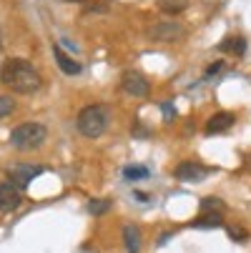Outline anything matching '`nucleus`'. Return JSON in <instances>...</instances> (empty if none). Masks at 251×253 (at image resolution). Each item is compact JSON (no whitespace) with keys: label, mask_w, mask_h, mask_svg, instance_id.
I'll return each instance as SVG.
<instances>
[{"label":"nucleus","mask_w":251,"mask_h":253,"mask_svg":"<svg viewBox=\"0 0 251 253\" xmlns=\"http://www.w3.org/2000/svg\"><path fill=\"white\" fill-rule=\"evenodd\" d=\"M0 81H3L13 93H20V95L35 93V90L43 85L41 73L25 58H10V60H5L3 65H0Z\"/></svg>","instance_id":"f257e3e1"},{"label":"nucleus","mask_w":251,"mask_h":253,"mask_svg":"<svg viewBox=\"0 0 251 253\" xmlns=\"http://www.w3.org/2000/svg\"><path fill=\"white\" fill-rule=\"evenodd\" d=\"M8 140L15 151H38L48 140V128L43 123H23L10 130Z\"/></svg>","instance_id":"f03ea898"},{"label":"nucleus","mask_w":251,"mask_h":253,"mask_svg":"<svg viewBox=\"0 0 251 253\" xmlns=\"http://www.w3.org/2000/svg\"><path fill=\"white\" fill-rule=\"evenodd\" d=\"M76 126L81 130V135L86 138H100L108 128V111L103 105H86L76 118Z\"/></svg>","instance_id":"7ed1b4c3"},{"label":"nucleus","mask_w":251,"mask_h":253,"mask_svg":"<svg viewBox=\"0 0 251 253\" xmlns=\"http://www.w3.org/2000/svg\"><path fill=\"white\" fill-rule=\"evenodd\" d=\"M184 33L186 30L178 25L176 20H161V23L149 28V38L156 41V43H173V41H181Z\"/></svg>","instance_id":"20e7f679"},{"label":"nucleus","mask_w":251,"mask_h":253,"mask_svg":"<svg viewBox=\"0 0 251 253\" xmlns=\"http://www.w3.org/2000/svg\"><path fill=\"white\" fill-rule=\"evenodd\" d=\"M43 173L41 166H30V163H15L8 168V180L15 186V188H28L30 180H35Z\"/></svg>","instance_id":"39448f33"},{"label":"nucleus","mask_w":251,"mask_h":253,"mask_svg":"<svg viewBox=\"0 0 251 253\" xmlns=\"http://www.w3.org/2000/svg\"><path fill=\"white\" fill-rule=\"evenodd\" d=\"M208 173L211 170L206 166L196 163V161H184V163H178L176 170H173V175L178 180H184V183H201V180H206Z\"/></svg>","instance_id":"423d86ee"},{"label":"nucleus","mask_w":251,"mask_h":253,"mask_svg":"<svg viewBox=\"0 0 251 253\" xmlns=\"http://www.w3.org/2000/svg\"><path fill=\"white\" fill-rule=\"evenodd\" d=\"M121 85H123V90H126L128 95H136V98H146L149 90H151L149 81L143 78L141 73H136V70H128V73H123Z\"/></svg>","instance_id":"0eeeda50"},{"label":"nucleus","mask_w":251,"mask_h":253,"mask_svg":"<svg viewBox=\"0 0 251 253\" xmlns=\"http://www.w3.org/2000/svg\"><path fill=\"white\" fill-rule=\"evenodd\" d=\"M20 203H23L20 188H15L10 180L0 183V213H10V211H15Z\"/></svg>","instance_id":"6e6552de"},{"label":"nucleus","mask_w":251,"mask_h":253,"mask_svg":"<svg viewBox=\"0 0 251 253\" xmlns=\"http://www.w3.org/2000/svg\"><path fill=\"white\" fill-rule=\"evenodd\" d=\"M53 55H55V63H58V68L63 70L65 76H78L81 70H83V68H81V63H78V60H73V58H70L68 53H63V48H60L58 43L53 45Z\"/></svg>","instance_id":"1a4fd4ad"},{"label":"nucleus","mask_w":251,"mask_h":253,"mask_svg":"<svg viewBox=\"0 0 251 253\" xmlns=\"http://www.w3.org/2000/svg\"><path fill=\"white\" fill-rule=\"evenodd\" d=\"M234 123H236L234 113H226V111H221V113H216V116H211V118H208V123H206V133H208V135L224 133V130H229Z\"/></svg>","instance_id":"9d476101"},{"label":"nucleus","mask_w":251,"mask_h":253,"mask_svg":"<svg viewBox=\"0 0 251 253\" xmlns=\"http://www.w3.org/2000/svg\"><path fill=\"white\" fill-rule=\"evenodd\" d=\"M123 246L128 253H141V231L138 226H123Z\"/></svg>","instance_id":"9b49d317"},{"label":"nucleus","mask_w":251,"mask_h":253,"mask_svg":"<svg viewBox=\"0 0 251 253\" xmlns=\"http://www.w3.org/2000/svg\"><path fill=\"white\" fill-rule=\"evenodd\" d=\"M191 226L194 228H221L224 218H221V213H203L196 221H191Z\"/></svg>","instance_id":"f8f14e48"},{"label":"nucleus","mask_w":251,"mask_h":253,"mask_svg":"<svg viewBox=\"0 0 251 253\" xmlns=\"http://www.w3.org/2000/svg\"><path fill=\"white\" fill-rule=\"evenodd\" d=\"M111 206H113V201H108V198H91L86 208H88L91 215H103V213L111 211Z\"/></svg>","instance_id":"ddd939ff"},{"label":"nucleus","mask_w":251,"mask_h":253,"mask_svg":"<svg viewBox=\"0 0 251 253\" xmlns=\"http://www.w3.org/2000/svg\"><path fill=\"white\" fill-rule=\"evenodd\" d=\"M149 168L146 166H126L123 168V178L126 180H143V178H149Z\"/></svg>","instance_id":"4468645a"},{"label":"nucleus","mask_w":251,"mask_h":253,"mask_svg":"<svg viewBox=\"0 0 251 253\" xmlns=\"http://www.w3.org/2000/svg\"><path fill=\"white\" fill-rule=\"evenodd\" d=\"M158 8L163 13L176 15V13H184L186 10V0H158Z\"/></svg>","instance_id":"2eb2a0df"},{"label":"nucleus","mask_w":251,"mask_h":253,"mask_svg":"<svg viewBox=\"0 0 251 253\" xmlns=\"http://www.w3.org/2000/svg\"><path fill=\"white\" fill-rule=\"evenodd\" d=\"M201 211L203 213H221L224 203L219 198H213V196H206V198H201Z\"/></svg>","instance_id":"dca6fc26"},{"label":"nucleus","mask_w":251,"mask_h":253,"mask_svg":"<svg viewBox=\"0 0 251 253\" xmlns=\"http://www.w3.org/2000/svg\"><path fill=\"white\" fill-rule=\"evenodd\" d=\"M226 233H229V238H231V241H236V243H244V241L249 238V233H246L244 228H236V226H229V228H226Z\"/></svg>","instance_id":"f3484780"},{"label":"nucleus","mask_w":251,"mask_h":253,"mask_svg":"<svg viewBox=\"0 0 251 253\" xmlns=\"http://www.w3.org/2000/svg\"><path fill=\"white\" fill-rule=\"evenodd\" d=\"M13 108H15V103H13L8 95H0V118H3V116H10Z\"/></svg>","instance_id":"a211bd4d"},{"label":"nucleus","mask_w":251,"mask_h":253,"mask_svg":"<svg viewBox=\"0 0 251 253\" xmlns=\"http://www.w3.org/2000/svg\"><path fill=\"white\" fill-rule=\"evenodd\" d=\"M231 50H234V53L241 58V55L246 53V41H244V38H234V43H231Z\"/></svg>","instance_id":"6ab92c4d"},{"label":"nucleus","mask_w":251,"mask_h":253,"mask_svg":"<svg viewBox=\"0 0 251 253\" xmlns=\"http://www.w3.org/2000/svg\"><path fill=\"white\" fill-rule=\"evenodd\" d=\"M161 111H163V118H166V121L176 118V108H173L171 103H161Z\"/></svg>","instance_id":"aec40b11"},{"label":"nucleus","mask_w":251,"mask_h":253,"mask_svg":"<svg viewBox=\"0 0 251 253\" xmlns=\"http://www.w3.org/2000/svg\"><path fill=\"white\" fill-rule=\"evenodd\" d=\"M221 65H224V63H221V60H219V63H213V65H211V68H208V70H206V78H211V76H213V73H219V70H221Z\"/></svg>","instance_id":"412c9836"},{"label":"nucleus","mask_w":251,"mask_h":253,"mask_svg":"<svg viewBox=\"0 0 251 253\" xmlns=\"http://www.w3.org/2000/svg\"><path fill=\"white\" fill-rule=\"evenodd\" d=\"M231 43H234V38H224V43L219 45V50H224V53H226V50H231Z\"/></svg>","instance_id":"4be33fe9"},{"label":"nucleus","mask_w":251,"mask_h":253,"mask_svg":"<svg viewBox=\"0 0 251 253\" xmlns=\"http://www.w3.org/2000/svg\"><path fill=\"white\" fill-rule=\"evenodd\" d=\"M168 238H173V233H161V236H158V246H166Z\"/></svg>","instance_id":"5701e85b"},{"label":"nucleus","mask_w":251,"mask_h":253,"mask_svg":"<svg viewBox=\"0 0 251 253\" xmlns=\"http://www.w3.org/2000/svg\"><path fill=\"white\" fill-rule=\"evenodd\" d=\"M133 196H136V198H138L141 203H146V201H149V196H146V193H141V191H136Z\"/></svg>","instance_id":"b1692460"},{"label":"nucleus","mask_w":251,"mask_h":253,"mask_svg":"<svg viewBox=\"0 0 251 253\" xmlns=\"http://www.w3.org/2000/svg\"><path fill=\"white\" fill-rule=\"evenodd\" d=\"M0 48H3V35H0Z\"/></svg>","instance_id":"393cba45"},{"label":"nucleus","mask_w":251,"mask_h":253,"mask_svg":"<svg viewBox=\"0 0 251 253\" xmlns=\"http://www.w3.org/2000/svg\"><path fill=\"white\" fill-rule=\"evenodd\" d=\"M73 3H83V0H73Z\"/></svg>","instance_id":"a878e982"}]
</instances>
